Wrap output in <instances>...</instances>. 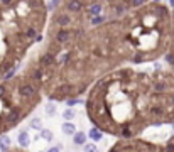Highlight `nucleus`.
<instances>
[{
    "instance_id": "10",
    "label": "nucleus",
    "mask_w": 174,
    "mask_h": 152,
    "mask_svg": "<svg viewBox=\"0 0 174 152\" xmlns=\"http://www.w3.org/2000/svg\"><path fill=\"white\" fill-rule=\"evenodd\" d=\"M86 135H88V139H92L93 142H100L105 134H103L100 129H97V127H92V129L88 130V134H86Z\"/></svg>"
},
{
    "instance_id": "22",
    "label": "nucleus",
    "mask_w": 174,
    "mask_h": 152,
    "mask_svg": "<svg viewBox=\"0 0 174 152\" xmlns=\"http://www.w3.org/2000/svg\"><path fill=\"white\" fill-rule=\"evenodd\" d=\"M46 152H61V149H59V147L56 145V147H49V149H47Z\"/></svg>"
},
{
    "instance_id": "5",
    "label": "nucleus",
    "mask_w": 174,
    "mask_h": 152,
    "mask_svg": "<svg viewBox=\"0 0 174 152\" xmlns=\"http://www.w3.org/2000/svg\"><path fill=\"white\" fill-rule=\"evenodd\" d=\"M108 152H164L162 144H156L140 137L118 139L108 149Z\"/></svg>"
},
{
    "instance_id": "6",
    "label": "nucleus",
    "mask_w": 174,
    "mask_h": 152,
    "mask_svg": "<svg viewBox=\"0 0 174 152\" xmlns=\"http://www.w3.org/2000/svg\"><path fill=\"white\" fill-rule=\"evenodd\" d=\"M100 2L105 3L108 20H115V19L123 17L128 12L144 7L146 3L151 2V0H100Z\"/></svg>"
},
{
    "instance_id": "7",
    "label": "nucleus",
    "mask_w": 174,
    "mask_h": 152,
    "mask_svg": "<svg viewBox=\"0 0 174 152\" xmlns=\"http://www.w3.org/2000/svg\"><path fill=\"white\" fill-rule=\"evenodd\" d=\"M166 63L171 66V69H174V7L171 12V41H169V49L164 56Z\"/></svg>"
},
{
    "instance_id": "12",
    "label": "nucleus",
    "mask_w": 174,
    "mask_h": 152,
    "mask_svg": "<svg viewBox=\"0 0 174 152\" xmlns=\"http://www.w3.org/2000/svg\"><path fill=\"white\" fill-rule=\"evenodd\" d=\"M44 112H46L47 117H54L56 112H57V106H56V101H51L49 100L46 105H44Z\"/></svg>"
},
{
    "instance_id": "16",
    "label": "nucleus",
    "mask_w": 174,
    "mask_h": 152,
    "mask_svg": "<svg viewBox=\"0 0 174 152\" xmlns=\"http://www.w3.org/2000/svg\"><path fill=\"white\" fill-rule=\"evenodd\" d=\"M0 147H2V150L12 147V140H10V137L7 134L5 135H0Z\"/></svg>"
},
{
    "instance_id": "9",
    "label": "nucleus",
    "mask_w": 174,
    "mask_h": 152,
    "mask_svg": "<svg viewBox=\"0 0 174 152\" xmlns=\"http://www.w3.org/2000/svg\"><path fill=\"white\" fill-rule=\"evenodd\" d=\"M86 142H88V135H86V132L76 130V134L73 135V144H74V145H80V147H83Z\"/></svg>"
},
{
    "instance_id": "8",
    "label": "nucleus",
    "mask_w": 174,
    "mask_h": 152,
    "mask_svg": "<svg viewBox=\"0 0 174 152\" xmlns=\"http://www.w3.org/2000/svg\"><path fill=\"white\" fill-rule=\"evenodd\" d=\"M31 142H32V139H31V135H29L27 130L26 129L19 130V134H17V144H19V147H22V149H29Z\"/></svg>"
},
{
    "instance_id": "13",
    "label": "nucleus",
    "mask_w": 174,
    "mask_h": 152,
    "mask_svg": "<svg viewBox=\"0 0 174 152\" xmlns=\"http://www.w3.org/2000/svg\"><path fill=\"white\" fill-rule=\"evenodd\" d=\"M39 137L42 139V140L49 142V144H51L52 140H54V134H52L49 129H42V130H41V132H39Z\"/></svg>"
},
{
    "instance_id": "3",
    "label": "nucleus",
    "mask_w": 174,
    "mask_h": 152,
    "mask_svg": "<svg viewBox=\"0 0 174 152\" xmlns=\"http://www.w3.org/2000/svg\"><path fill=\"white\" fill-rule=\"evenodd\" d=\"M123 32L132 52V64L154 63L164 57L171 41V10L151 0L122 17Z\"/></svg>"
},
{
    "instance_id": "11",
    "label": "nucleus",
    "mask_w": 174,
    "mask_h": 152,
    "mask_svg": "<svg viewBox=\"0 0 174 152\" xmlns=\"http://www.w3.org/2000/svg\"><path fill=\"white\" fill-rule=\"evenodd\" d=\"M61 130H63V134L64 135H73L76 134V125L73 124V122H64L63 125H61Z\"/></svg>"
},
{
    "instance_id": "19",
    "label": "nucleus",
    "mask_w": 174,
    "mask_h": 152,
    "mask_svg": "<svg viewBox=\"0 0 174 152\" xmlns=\"http://www.w3.org/2000/svg\"><path fill=\"white\" fill-rule=\"evenodd\" d=\"M83 152H98V147L95 142H86L83 145Z\"/></svg>"
},
{
    "instance_id": "2",
    "label": "nucleus",
    "mask_w": 174,
    "mask_h": 152,
    "mask_svg": "<svg viewBox=\"0 0 174 152\" xmlns=\"http://www.w3.org/2000/svg\"><path fill=\"white\" fill-rule=\"evenodd\" d=\"M44 0H0V81L15 76L27 51L42 39Z\"/></svg>"
},
{
    "instance_id": "21",
    "label": "nucleus",
    "mask_w": 174,
    "mask_h": 152,
    "mask_svg": "<svg viewBox=\"0 0 174 152\" xmlns=\"http://www.w3.org/2000/svg\"><path fill=\"white\" fill-rule=\"evenodd\" d=\"M2 152H29V150L22 149V147H9V149H3Z\"/></svg>"
},
{
    "instance_id": "15",
    "label": "nucleus",
    "mask_w": 174,
    "mask_h": 152,
    "mask_svg": "<svg viewBox=\"0 0 174 152\" xmlns=\"http://www.w3.org/2000/svg\"><path fill=\"white\" fill-rule=\"evenodd\" d=\"M74 117H76V112H74V108H68V106H66L64 112H63L64 122H73V120H74Z\"/></svg>"
},
{
    "instance_id": "23",
    "label": "nucleus",
    "mask_w": 174,
    "mask_h": 152,
    "mask_svg": "<svg viewBox=\"0 0 174 152\" xmlns=\"http://www.w3.org/2000/svg\"><path fill=\"white\" fill-rule=\"evenodd\" d=\"M0 152H2V147H0Z\"/></svg>"
},
{
    "instance_id": "14",
    "label": "nucleus",
    "mask_w": 174,
    "mask_h": 152,
    "mask_svg": "<svg viewBox=\"0 0 174 152\" xmlns=\"http://www.w3.org/2000/svg\"><path fill=\"white\" fill-rule=\"evenodd\" d=\"M29 127L31 129H34V130H42V120H41L39 117H32L31 118V122H29Z\"/></svg>"
},
{
    "instance_id": "4",
    "label": "nucleus",
    "mask_w": 174,
    "mask_h": 152,
    "mask_svg": "<svg viewBox=\"0 0 174 152\" xmlns=\"http://www.w3.org/2000/svg\"><path fill=\"white\" fill-rule=\"evenodd\" d=\"M42 86L26 73L0 81V135L9 134L42 101Z\"/></svg>"
},
{
    "instance_id": "20",
    "label": "nucleus",
    "mask_w": 174,
    "mask_h": 152,
    "mask_svg": "<svg viewBox=\"0 0 174 152\" xmlns=\"http://www.w3.org/2000/svg\"><path fill=\"white\" fill-rule=\"evenodd\" d=\"M61 2H63V0H51V3H49V5H46V7H47V12H52V10H56L57 7L61 5Z\"/></svg>"
},
{
    "instance_id": "17",
    "label": "nucleus",
    "mask_w": 174,
    "mask_h": 152,
    "mask_svg": "<svg viewBox=\"0 0 174 152\" xmlns=\"http://www.w3.org/2000/svg\"><path fill=\"white\" fill-rule=\"evenodd\" d=\"M162 149H164V152H174V134L171 135V139L167 142L162 144Z\"/></svg>"
},
{
    "instance_id": "18",
    "label": "nucleus",
    "mask_w": 174,
    "mask_h": 152,
    "mask_svg": "<svg viewBox=\"0 0 174 152\" xmlns=\"http://www.w3.org/2000/svg\"><path fill=\"white\" fill-rule=\"evenodd\" d=\"M64 103H66V106H68V108H73L74 105L85 103V100H81V98H68V100H66Z\"/></svg>"
},
{
    "instance_id": "1",
    "label": "nucleus",
    "mask_w": 174,
    "mask_h": 152,
    "mask_svg": "<svg viewBox=\"0 0 174 152\" xmlns=\"http://www.w3.org/2000/svg\"><path fill=\"white\" fill-rule=\"evenodd\" d=\"M92 127L117 139L139 137L149 127L174 125V69L118 68L86 91Z\"/></svg>"
}]
</instances>
